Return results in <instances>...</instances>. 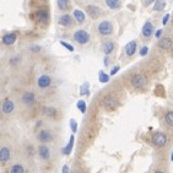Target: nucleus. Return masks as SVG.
Returning a JSON list of instances; mask_svg holds the SVG:
<instances>
[{
  "label": "nucleus",
  "mask_w": 173,
  "mask_h": 173,
  "mask_svg": "<svg viewBox=\"0 0 173 173\" xmlns=\"http://www.w3.org/2000/svg\"><path fill=\"white\" fill-rule=\"evenodd\" d=\"M73 38L80 46H85V44H87L91 41L90 33L87 31H85V30H78V31H75L74 34H73Z\"/></svg>",
  "instance_id": "f257e3e1"
},
{
  "label": "nucleus",
  "mask_w": 173,
  "mask_h": 173,
  "mask_svg": "<svg viewBox=\"0 0 173 173\" xmlns=\"http://www.w3.org/2000/svg\"><path fill=\"white\" fill-rule=\"evenodd\" d=\"M97 31H98V33L101 36L108 37V36H111L113 33V23L111 21H108V20H103V21H101L98 23Z\"/></svg>",
  "instance_id": "f03ea898"
},
{
  "label": "nucleus",
  "mask_w": 173,
  "mask_h": 173,
  "mask_svg": "<svg viewBox=\"0 0 173 173\" xmlns=\"http://www.w3.org/2000/svg\"><path fill=\"white\" fill-rule=\"evenodd\" d=\"M147 84V78L144 74H135L131 78V86L135 88H143Z\"/></svg>",
  "instance_id": "7ed1b4c3"
},
{
  "label": "nucleus",
  "mask_w": 173,
  "mask_h": 173,
  "mask_svg": "<svg viewBox=\"0 0 173 173\" xmlns=\"http://www.w3.org/2000/svg\"><path fill=\"white\" fill-rule=\"evenodd\" d=\"M152 144L156 147H163L167 144V135L165 133H161V131L155 133L154 136H152Z\"/></svg>",
  "instance_id": "20e7f679"
},
{
  "label": "nucleus",
  "mask_w": 173,
  "mask_h": 173,
  "mask_svg": "<svg viewBox=\"0 0 173 173\" xmlns=\"http://www.w3.org/2000/svg\"><path fill=\"white\" fill-rule=\"evenodd\" d=\"M34 20L39 25H47L48 21H49V12L44 9H41V10L34 12Z\"/></svg>",
  "instance_id": "39448f33"
},
{
  "label": "nucleus",
  "mask_w": 173,
  "mask_h": 173,
  "mask_svg": "<svg viewBox=\"0 0 173 173\" xmlns=\"http://www.w3.org/2000/svg\"><path fill=\"white\" fill-rule=\"evenodd\" d=\"M102 104H103V107H104L107 111H113V109H115L117 106H118V99H117L114 96L108 95V96H106V97L103 98Z\"/></svg>",
  "instance_id": "423d86ee"
},
{
  "label": "nucleus",
  "mask_w": 173,
  "mask_h": 173,
  "mask_svg": "<svg viewBox=\"0 0 173 173\" xmlns=\"http://www.w3.org/2000/svg\"><path fill=\"white\" fill-rule=\"evenodd\" d=\"M21 101H22V103H23L25 106L32 107V106H34V103H36V95H34L33 92H31V91H26V92L22 93Z\"/></svg>",
  "instance_id": "0eeeda50"
},
{
  "label": "nucleus",
  "mask_w": 173,
  "mask_h": 173,
  "mask_svg": "<svg viewBox=\"0 0 173 173\" xmlns=\"http://www.w3.org/2000/svg\"><path fill=\"white\" fill-rule=\"evenodd\" d=\"M14 111H15V103H14V101L10 99V98L4 99L2 103H1V112H2V114L10 115Z\"/></svg>",
  "instance_id": "6e6552de"
},
{
  "label": "nucleus",
  "mask_w": 173,
  "mask_h": 173,
  "mask_svg": "<svg viewBox=\"0 0 173 173\" xmlns=\"http://www.w3.org/2000/svg\"><path fill=\"white\" fill-rule=\"evenodd\" d=\"M17 41V34L15 32H9L1 37V43L4 46H14Z\"/></svg>",
  "instance_id": "1a4fd4ad"
},
{
  "label": "nucleus",
  "mask_w": 173,
  "mask_h": 173,
  "mask_svg": "<svg viewBox=\"0 0 173 173\" xmlns=\"http://www.w3.org/2000/svg\"><path fill=\"white\" fill-rule=\"evenodd\" d=\"M86 12L92 20H96V18H98L102 15V10L98 6H96V5H87Z\"/></svg>",
  "instance_id": "9d476101"
},
{
  "label": "nucleus",
  "mask_w": 173,
  "mask_h": 173,
  "mask_svg": "<svg viewBox=\"0 0 173 173\" xmlns=\"http://www.w3.org/2000/svg\"><path fill=\"white\" fill-rule=\"evenodd\" d=\"M37 85H38V87H39L41 90H46V88H48V87L52 85V78H50L49 75L43 74V75H41V76L38 78Z\"/></svg>",
  "instance_id": "9b49d317"
},
{
  "label": "nucleus",
  "mask_w": 173,
  "mask_h": 173,
  "mask_svg": "<svg viewBox=\"0 0 173 173\" xmlns=\"http://www.w3.org/2000/svg\"><path fill=\"white\" fill-rule=\"evenodd\" d=\"M38 140L43 144H47V143H50L53 140V134L52 131H49L48 129H42L39 133H38Z\"/></svg>",
  "instance_id": "f8f14e48"
},
{
  "label": "nucleus",
  "mask_w": 173,
  "mask_h": 173,
  "mask_svg": "<svg viewBox=\"0 0 173 173\" xmlns=\"http://www.w3.org/2000/svg\"><path fill=\"white\" fill-rule=\"evenodd\" d=\"M58 22H59V25L63 26V27H71V26L74 25V18H73V16H70V15H68V14H64V15L59 16Z\"/></svg>",
  "instance_id": "ddd939ff"
},
{
  "label": "nucleus",
  "mask_w": 173,
  "mask_h": 173,
  "mask_svg": "<svg viewBox=\"0 0 173 173\" xmlns=\"http://www.w3.org/2000/svg\"><path fill=\"white\" fill-rule=\"evenodd\" d=\"M172 39L170 37H161L157 42V46L160 49H163V50H167V49H171L172 48Z\"/></svg>",
  "instance_id": "4468645a"
},
{
  "label": "nucleus",
  "mask_w": 173,
  "mask_h": 173,
  "mask_svg": "<svg viewBox=\"0 0 173 173\" xmlns=\"http://www.w3.org/2000/svg\"><path fill=\"white\" fill-rule=\"evenodd\" d=\"M136 49H138V43L135 41H130L125 44L124 47V52L128 57H133L135 53H136Z\"/></svg>",
  "instance_id": "2eb2a0df"
},
{
  "label": "nucleus",
  "mask_w": 173,
  "mask_h": 173,
  "mask_svg": "<svg viewBox=\"0 0 173 173\" xmlns=\"http://www.w3.org/2000/svg\"><path fill=\"white\" fill-rule=\"evenodd\" d=\"M73 17H74V20H75L78 23H80V25H82V23L86 22V15H85V12H84L82 10H80V9H75V10L73 11Z\"/></svg>",
  "instance_id": "dca6fc26"
},
{
  "label": "nucleus",
  "mask_w": 173,
  "mask_h": 173,
  "mask_svg": "<svg viewBox=\"0 0 173 173\" xmlns=\"http://www.w3.org/2000/svg\"><path fill=\"white\" fill-rule=\"evenodd\" d=\"M154 25L151 22H145L144 26H143V30H141V34L145 37V38H150L152 34H154Z\"/></svg>",
  "instance_id": "f3484780"
},
{
  "label": "nucleus",
  "mask_w": 173,
  "mask_h": 173,
  "mask_svg": "<svg viewBox=\"0 0 173 173\" xmlns=\"http://www.w3.org/2000/svg\"><path fill=\"white\" fill-rule=\"evenodd\" d=\"M11 159V151L9 147L4 146V147H0V162L1 163H6L7 161H10Z\"/></svg>",
  "instance_id": "a211bd4d"
},
{
  "label": "nucleus",
  "mask_w": 173,
  "mask_h": 173,
  "mask_svg": "<svg viewBox=\"0 0 173 173\" xmlns=\"http://www.w3.org/2000/svg\"><path fill=\"white\" fill-rule=\"evenodd\" d=\"M114 43L112 42V41H106L103 44H102V50H103V53L106 54V55H109V54H112L113 52H114Z\"/></svg>",
  "instance_id": "6ab92c4d"
},
{
  "label": "nucleus",
  "mask_w": 173,
  "mask_h": 173,
  "mask_svg": "<svg viewBox=\"0 0 173 173\" xmlns=\"http://www.w3.org/2000/svg\"><path fill=\"white\" fill-rule=\"evenodd\" d=\"M38 154H39V157L42 159V160H49L50 159V151H49V149H48V146H46V145H42V146H39V149H38Z\"/></svg>",
  "instance_id": "aec40b11"
},
{
  "label": "nucleus",
  "mask_w": 173,
  "mask_h": 173,
  "mask_svg": "<svg viewBox=\"0 0 173 173\" xmlns=\"http://www.w3.org/2000/svg\"><path fill=\"white\" fill-rule=\"evenodd\" d=\"M74 143H75V136H74V134L70 136V139H69V143L66 144V146L63 149V154L64 155H66V156H69L70 154H71V151H73V149H74Z\"/></svg>",
  "instance_id": "412c9836"
},
{
  "label": "nucleus",
  "mask_w": 173,
  "mask_h": 173,
  "mask_svg": "<svg viewBox=\"0 0 173 173\" xmlns=\"http://www.w3.org/2000/svg\"><path fill=\"white\" fill-rule=\"evenodd\" d=\"M106 5L111 10H119L122 7V1L120 0H106Z\"/></svg>",
  "instance_id": "4be33fe9"
},
{
  "label": "nucleus",
  "mask_w": 173,
  "mask_h": 173,
  "mask_svg": "<svg viewBox=\"0 0 173 173\" xmlns=\"http://www.w3.org/2000/svg\"><path fill=\"white\" fill-rule=\"evenodd\" d=\"M42 113H43V115H46L48 118H54L57 115V109L53 107H44L42 109Z\"/></svg>",
  "instance_id": "5701e85b"
},
{
  "label": "nucleus",
  "mask_w": 173,
  "mask_h": 173,
  "mask_svg": "<svg viewBox=\"0 0 173 173\" xmlns=\"http://www.w3.org/2000/svg\"><path fill=\"white\" fill-rule=\"evenodd\" d=\"M57 6L60 11H66L70 9V1L69 0H57Z\"/></svg>",
  "instance_id": "b1692460"
},
{
  "label": "nucleus",
  "mask_w": 173,
  "mask_h": 173,
  "mask_svg": "<svg viewBox=\"0 0 173 173\" xmlns=\"http://www.w3.org/2000/svg\"><path fill=\"white\" fill-rule=\"evenodd\" d=\"M166 7V0H156L154 4V11H162Z\"/></svg>",
  "instance_id": "393cba45"
},
{
  "label": "nucleus",
  "mask_w": 173,
  "mask_h": 173,
  "mask_svg": "<svg viewBox=\"0 0 173 173\" xmlns=\"http://www.w3.org/2000/svg\"><path fill=\"white\" fill-rule=\"evenodd\" d=\"M109 76L111 75H108V74H106L104 71H98V80H99V82L101 84H107V82H109Z\"/></svg>",
  "instance_id": "a878e982"
},
{
  "label": "nucleus",
  "mask_w": 173,
  "mask_h": 173,
  "mask_svg": "<svg viewBox=\"0 0 173 173\" xmlns=\"http://www.w3.org/2000/svg\"><path fill=\"white\" fill-rule=\"evenodd\" d=\"M25 167L22 166V165H18V163H16V165H12L11 167H10V173H25Z\"/></svg>",
  "instance_id": "bb28decb"
},
{
  "label": "nucleus",
  "mask_w": 173,
  "mask_h": 173,
  "mask_svg": "<svg viewBox=\"0 0 173 173\" xmlns=\"http://www.w3.org/2000/svg\"><path fill=\"white\" fill-rule=\"evenodd\" d=\"M76 107H78V109L82 113V114H85L87 111V104L86 102L84 101V99H80V101H78V103H76Z\"/></svg>",
  "instance_id": "cd10ccee"
},
{
  "label": "nucleus",
  "mask_w": 173,
  "mask_h": 173,
  "mask_svg": "<svg viewBox=\"0 0 173 173\" xmlns=\"http://www.w3.org/2000/svg\"><path fill=\"white\" fill-rule=\"evenodd\" d=\"M165 122L167 123V125L173 127V112H167L165 115Z\"/></svg>",
  "instance_id": "c85d7f7f"
},
{
  "label": "nucleus",
  "mask_w": 173,
  "mask_h": 173,
  "mask_svg": "<svg viewBox=\"0 0 173 173\" xmlns=\"http://www.w3.org/2000/svg\"><path fill=\"white\" fill-rule=\"evenodd\" d=\"M90 85H88V82H85L84 85H81L80 87V95L81 96H87L88 93H90Z\"/></svg>",
  "instance_id": "c756f323"
},
{
  "label": "nucleus",
  "mask_w": 173,
  "mask_h": 173,
  "mask_svg": "<svg viewBox=\"0 0 173 173\" xmlns=\"http://www.w3.org/2000/svg\"><path fill=\"white\" fill-rule=\"evenodd\" d=\"M69 125H70V129H71L73 133H76V131H78V123H76L75 119H70Z\"/></svg>",
  "instance_id": "7c9ffc66"
},
{
  "label": "nucleus",
  "mask_w": 173,
  "mask_h": 173,
  "mask_svg": "<svg viewBox=\"0 0 173 173\" xmlns=\"http://www.w3.org/2000/svg\"><path fill=\"white\" fill-rule=\"evenodd\" d=\"M60 44L65 48V49H68L69 52H74V47L70 44V43H68V42H64V41H60Z\"/></svg>",
  "instance_id": "2f4dec72"
},
{
  "label": "nucleus",
  "mask_w": 173,
  "mask_h": 173,
  "mask_svg": "<svg viewBox=\"0 0 173 173\" xmlns=\"http://www.w3.org/2000/svg\"><path fill=\"white\" fill-rule=\"evenodd\" d=\"M149 54V47H143L141 49H140V57H146Z\"/></svg>",
  "instance_id": "473e14b6"
},
{
  "label": "nucleus",
  "mask_w": 173,
  "mask_h": 173,
  "mask_svg": "<svg viewBox=\"0 0 173 173\" xmlns=\"http://www.w3.org/2000/svg\"><path fill=\"white\" fill-rule=\"evenodd\" d=\"M119 70H120V66H119V65H115L114 68H112V70H111V74H109V75H111V76H114V75H115Z\"/></svg>",
  "instance_id": "72a5a7b5"
},
{
  "label": "nucleus",
  "mask_w": 173,
  "mask_h": 173,
  "mask_svg": "<svg viewBox=\"0 0 173 173\" xmlns=\"http://www.w3.org/2000/svg\"><path fill=\"white\" fill-rule=\"evenodd\" d=\"M30 50L31 52H34V53H38V52H41V47L39 46H31L30 47Z\"/></svg>",
  "instance_id": "f704fd0d"
},
{
  "label": "nucleus",
  "mask_w": 173,
  "mask_h": 173,
  "mask_svg": "<svg viewBox=\"0 0 173 173\" xmlns=\"http://www.w3.org/2000/svg\"><path fill=\"white\" fill-rule=\"evenodd\" d=\"M168 20H170V14H166V15L163 16V18H162V25L166 26L167 22H168Z\"/></svg>",
  "instance_id": "c9c22d12"
},
{
  "label": "nucleus",
  "mask_w": 173,
  "mask_h": 173,
  "mask_svg": "<svg viewBox=\"0 0 173 173\" xmlns=\"http://www.w3.org/2000/svg\"><path fill=\"white\" fill-rule=\"evenodd\" d=\"M162 32H163V30H162V28H161V30H157V31L155 32V37L160 39V38L162 37Z\"/></svg>",
  "instance_id": "e433bc0d"
},
{
  "label": "nucleus",
  "mask_w": 173,
  "mask_h": 173,
  "mask_svg": "<svg viewBox=\"0 0 173 173\" xmlns=\"http://www.w3.org/2000/svg\"><path fill=\"white\" fill-rule=\"evenodd\" d=\"M154 1H156V0H143V4H144V6H146V7H147V6H150Z\"/></svg>",
  "instance_id": "4c0bfd02"
},
{
  "label": "nucleus",
  "mask_w": 173,
  "mask_h": 173,
  "mask_svg": "<svg viewBox=\"0 0 173 173\" xmlns=\"http://www.w3.org/2000/svg\"><path fill=\"white\" fill-rule=\"evenodd\" d=\"M62 173H70V171H69V167H68L66 165H64V166H63V168H62Z\"/></svg>",
  "instance_id": "58836bf2"
},
{
  "label": "nucleus",
  "mask_w": 173,
  "mask_h": 173,
  "mask_svg": "<svg viewBox=\"0 0 173 173\" xmlns=\"http://www.w3.org/2000/svg\"><path fill=\"white\" fill-rule=\"evenodd\" d=\"M108 64H109V60H108V55H107V57H106V58H104V65H106V66H107V65H108Z\"/></svg>",
  "instance_id": "ea45409f"
},
{
  "label": "nucleus",
  "mask_w": 173,
  "mask_h": 173,
  "mask_svg": "<svg viewBox=\"0 0 173 173\" xmlns=\"http://www.w3.org/2000/svg\"><path fill=\"white\" fill-rule=\"evenodd\" d=\"M171 161L173 162V152H172V155H171Z\"/></svg>",
  "instance_id": "a19ab883"
},
{
  "label": "nucleus",
  "mask_w": 173,
  "mask_h": 173,
  "mask_svg": "<svg viewBox=\"0 0 173 173\" xmlns=\"http://www.w3.org/2000/svg\"><path fill=\"white\" fill-rule=\"evenodd\" d=\"M155 173H165V172H160V171H159V172H155Z\"/></svg>",
  "instance_id": "79ce46f5"
},
{
  "label": "nucleus",
  "mask_w": 173,
  "mask_h": 173,
  "mask_svg": "<svg viewBox=\"0 0 173 173\" xmlns=\"http://www.w3.org/2000/svg\"><path fill=\"white\" fill-rule=\"evenodd\" d=\"M172 57H173V48H172Z\"/></svg>",
  "instance_id": "37998d69"
},
{
  "label": "nucleus",
  "mask_w": 173,
  "mask_h": 173,
  "mask_svg": "<svg viewBox=\"0 0 173 173\" xmlns=\"http://www.w3.org/2000/svg\"><path fill=\"white\" fill-rule=\"evenodd\" d=\"M172 27H173V20H172Z\"/></svg>",
  "instance_id": "c03bdc74"
}]
</instances>
